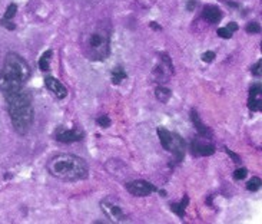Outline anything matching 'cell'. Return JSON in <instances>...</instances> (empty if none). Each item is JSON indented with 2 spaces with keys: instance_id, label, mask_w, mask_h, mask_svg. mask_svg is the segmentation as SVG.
<instances>
[{
  "instance_id": "obj_4",
  "label": "cell",
  "mask_w": 262,
  "mask_h": 224,
  "mask_svg": "<svg viewBox=\"0 0 262 224\" xmlns=\"http://www.w3.org/2000/svg\"><path fill=\"white\" fill-rule=\"evenodd\" d=\"M47 171L62 181H79L87 177V164L83 158L73 154H57L49 160Z\"/></svg>"
},
{
  "instance_id": "obj_14",
  "label": "cell",
  "mask_w": 262,
  "mask_h": 224,
  "mask_svg": "<svg viewBox=\"0 0 262 224\" xmlns=\"http://www.w3.org/2000/svg\"><path fill=\"white\" fill-rule=\"evenodd\" d=\"M238 30V24L237 23H230L228 26H225V28H221L218 29V34L221 38H224V39H230L231 36L234 32H237Z\"/></svg>"
},
{
  "instance_id": "obj_6",
  "label": "cell",
  "mask_w": 262,
  "mask_h": 224,
  "mask_svg": "<svg viewBox=\"0 0 262 224\" xmlns=\"http://www.w3.org/2000/svg\"><path fill=\"white\" fill-rule=\"evenodd\" d=\"M100 207H102V212L106 214V217L109 218L110 222H115V223H123L126 222V214L123 213L120 204L113 198H105L103 202H100Z\"/></svg>"
},
{
  "instance_id": "obj_13",
  "label": "cell",
  "mask_w": 262,
  "mask_h": 224,
  "mask_svg": "<svg viewBox=\"0 0 262 224\" xmlns=\"http://www.w3.org/2000/svg\"><path fill=\"white\" fill-rule=\"evenodd\" d=\"M191 118H192V122H194V125L197 126V131L199 132V135H202V136H205V138H207V135H209V130H208L207 126L204 125V122L199 120L197 111H192V114H191Z\"/></svg>"
},
{
  "instance_id": "obj_25",
  "label": "cell",
  "mask_w": 262,
  "mask_h": 224,
  "mask_svg": "<svg viewBox=\"0 0 262 224\" xmlns=\"http://www.w3.org/2000/svg\"><path fill=\"white\" fill-rule=\"evenodd\" d=\"M252 74H254V75H257V76H260V75H261V60H260V62H257V65L252 68Z\"/></svg>"
},
{
  "instance_id": "obj_24",
  "label": "cell",
  "mask_w": 262,
  "mask_h": 224,
  "mask_svg": "<svg viewBox=\"0 0 262 224\" xmlns=\"http://www.w3.org/2000/svg\"><path fill=\"white\" fill-rule=\"evenodd\" d=\"M214 58H215V54H214V52H205V54L202 55V60H204V62H212Z\"/></svg>"
},
{
  "instance_id": "obj_2",
  "label": "cell",
  "mask_w": 262,
  "mask_h": 224,
  "mask_svg": "<svg viewBox=\"0 0 262 224\" xmlns=\"http://www.w3.org/2000/svg\"><path fill=\"white\" fill-rule=\"evenodd\" d=\"M30 76V68L22 56L9 54L0 72V90L6 95L22 90L24 82Z\"/></svg>"
},
{
  "instance_id": "obj_9",
  "label": "cell",
  "mask_w": 262,
  "mask_h": 224,
  "mask_svg": "<svg viewBox=\"0 0 262 224\" xmlns=\"http://www.w3.org/2000/svg\"><path fill=\"white\" fill-rule=\"evenodd\" d=\"M191 150L195 156H202V157L212 156L215 152V146H212L211 142L205 141V140H201V138H197V140L192 141Z\"/></svg>"
},
{
  "instance_id": "obj_8",
  "label": "cell",
  "mask_w": 262,
  "mask_h": 224,
  "mask_svg": "<svg viewBox=\"0 0 262 224\" xmlns=\"http://www.w3.org/2000/svg\"><path fill=\"white\" fill-rule=\"evenodd\" d=\"M56 140L60 142H76V141H82L83 140V132L77 128H72V130H66V128H59L56 131Z\"/></svg>"
},
{
  "instance_id": "obj_19",
  "label": "cell",
  "mask_w": 262,
  "mask_h": 224,
  "mask_svg": "<svg viewBox=\"0 0 262 224\" xmlns=\"http://www.w3.org/2000/svg\"><path fill=\"white\" fill-rule=\"evenodd\" d=\"M247 188L250 191H257L261 188V180L258 178V177H252V180L248 181V184H247Z\"/></svg>"
},
{
  "instance_id": "obj_22",
  "label": "cell",
  "mask_w": 262,
  "mask_h": 224,
  "mask_svg": "<svg viewBox=\"0 0 262 224\" xmlns=\"http://www.w3.org/2000/svg\"><path fill=\"white\" fill-rule=\"evenodd\" d=\"M247 32H248V34H260V32H261V28H260L258 23H250V24L247 26Z\"/></svg>"
},
{
  "instance_id": "obj_7",
  "label": "cell",
  "mask_w": 262,
  "mask_h": 224,
  "mask_svg": "<svg viewBox=\"0 0 262 224\" xmlns=\"http://www.w3.org/2000/svg\"><path fill=\"white\" fill-rule=\"evenodd\" d=\"M126 190L135 197H146V196H151L156 188H155L153 184L148 182V181L136 180V181H131V182L126 184Z\"/></svg>"
},
{
  "instance_id": "obj_17",
  "label": "cell",
  "mask_w": 262,
  "mask_h": 224,
  "mask_svg": "<svg viewBox=\"0 0 262 224\" xmlns=\"http://www.w3.org/2000/svg\"><path fill=\"white\" fill-rule=\"evenodd\" d=\"M50 56H52V50H47V52H44L43 55H42V58H40V60H39V68H40L42 70H47V69H49Z\"/></svg>"
},
{
  "instance_id": "obj_21",
  "label": "cell",
  "mask_w": 262,
  "mask_h": 224,
  "mask_svg": "<svg viewBox=\"0 0 262 224\" xmlns=\"http://www.w3.org/2000/svg\"><path fill=\"white\" fill-rule=\"evenodd\" d=\"M96 122H98L99 126H102V128H108V126H110V120L108 115H102V116H99Z\"/></svg>"
},
{
  "instance_id": "obj_10",
  "label": "cell",
  "mask_w": 262,
  "mask_h": 224,
  "mask_svg": "<svg viewBox=\"0 0 262 224\" xmlns=\"http://www.w3.org/2000/svg\"><path fill=\"white\" fill-rule=\"evenodd\" d=\"M44 84H46L47 90H50V92L55 95L56 98H59V100H63V98H66V95H67V90H66L65 85H63L60 80H57L56 78H52V76H47V78L44 79Z\"/></svg>"
},
{
  "instance_id": "obj_16",
  "label": "cell",
  "mask_w": 262,
  "mask_h": 224,
  "mask_svg": "<svg viewBox=\"0 0 262 224\" xmlns=\"http://www.w3.org/2000/svg\"><path fill=\"white\" fill-rule=\"evenodd\" d=\"M123 79H126V72L122 68H115L112 70V82L113 84H120Z\"/></svg>"
},
{
  "instance_id": "obj_5",
  "label": "cell",
  "mask_w": 262,
  "mask_h": 224,
  "mask_svg": "<svg viewBox=\"0 0 262 224\" xmlns=\"http://www.w3.org/2000/svg\"><path fill=\"white\" fill-rule=\"evenodd\" d=\"M158 135L161 140V144L166 151L174 152L178 160H182L184 154H185V142L184 140L176 135L175 132H171L165 128H158Z\"/></svg>"
},
{
  "instance_id": "obj_27",
  "label": "cell",
  "mask_w": 262,
  "mask_h": 224,
  "mask_svg": "<svg viewBox=\"0 0 262 224\" xmlns=\"http://www.w3.org/2000/svg\"><path fill=\"white\" fill-rule=\"evenodd\" d=\"M192 8H197V2H195V0H191L189 4H188V9H189V10H192Z\"/></svg>"
},
{
  "instance_id": "obj_15",
  "label": "cell",
  "mask_w": 262,
  "mask_h": 224,
  "mask_svg": "<svg viewBox=\"0 0 262 224\" xmlns=\"http://www.w3.org/2000/svg\"><path fill=\"white\" fill-rule=\"evenodd\" d=\"M172 92L168 90V88H164V86H159L156 88V98L159 100L161 102H168L169 98H171Z\"/></svg>"
},
{
  "instance_id": "obj_11",
  "label": "cell",
  "mask_w": 262,
  "mask_h": 224,
  "mask_svg": "<svg viewBox=\"0 0 262 224\" xmlns=\"http://www.w3.org/2000/svg\"><path fill=\"white\" fill-rule=\"evenodd\" d=\"M248 106L252 111H261L262 110V90L261 85H254L250 90V100Z\"/></svg>"
},
{
  "instance_id": "obj_1",
  "label": "cell",
  "mask_w": 262,
  "mask_h": 224,
  "mask_svg": "<svg viewBox=\"0 0 262 224\" xmlns=\"http://www.w3.org/2000/svg\"><path fill=\"white\" fill-rule=\"evenodd\" d=\"M6 101L9 106L11 125L17 134L24 135L32 126L33 116V98L30 92L19 90L16 92H11L6 95Z\"/></svg>"
},
{
  "instance_id": "obj_3",
  "label": "cell",
  "mask_w": 262,
  "mask_h": 224,
  "mask_svg": "<svg viewBox=\"0 0 262 224\" xmlns=\"http://www.w3.org/2000/svg\"><path fill=\"white\" fill-rule=\"evenodd\" d=\"M82 48L87 59L105 60L110 49L109 24L105 22L92 23V26L83 34Z\"/></svg>"
},
{
  "instance_id": "obj_26",
  "label": "cell",
  "mask_w": 262,
  "mask_h": 224,
  "mask_svg": "<svg viewBox=\"0 0 262 224\" xmlns=\"http://www.w3.org/2000/svg\"><path fill=\"white\" fill-rule=\"evenodd\" d=\"M227 152H228V154H230L231 157H232V158H234V160H235V162H240V157H238V156H235L234 152H231L230 150H227Z\"/></svg>"
},
{
  "instance_id": "obj_23",
  "label": "cell",
  "mask_w": 262,
  "mask_h": 224,
  "mask_svg": "<svg viewBox=\"0 0 262 224\" xmlns=\"http://www.w3.org/2000/svg\"><path fill=\"white\" fill-rule=\"evenodd\" d=\"M247 174H248V171L245 170V168H238L235 172H234V178L235 180H244L247 177Z\"/></svg>"
},
{
  "instance_id": "obj_18",
  "label": "cell",
  "mask_w": 262,
  "mask_h": 224,
  "mask_svg": "<svg viewBox=\"0 0 262 224\" xmlns=\"http://www.w3.org/2000/svg\"><path fill=\"white\" fill-rule=\"evenodd\" d=\"M186 202H188V198L185 200V202H182L181 204H171V208H172V212L178 214L179 217H184L185 216V206Z\"/></svg>"
},
{
  "instance_id": "obj_20",
  "label": "cell",
  "mask_w": 262,
  "mask_h": 224,
  "mask_svg": "<svg viewBox=\"0 0 262 224\" xmlns=\"http://www.w3.org/2000/svg\"><path fill=\"white\" fill-rule=\"evenodd\" d=\"M16 12H17V6L16 4H9L7 10H6L4 16H3V20H11L14 18Z\"/></svg>"
},
{
  "instance_id": "obj_12",
  "label": "cell",
  "mask_w": 262,
  "mask_h": 224,
  "mask_svg": "<svg viewBox=\"0 0 262 224\" xmlns=\"http://www.w3.org/2000/svg\"><path fill=\"white\" fill-rule=\"evenodd\" d=\"M202 16L207 19L208 22L211 23H218L222 19V12L219 9L218 6H214V4H207L204 8L202 12Z\"/></svg>"
}]
</instances>
